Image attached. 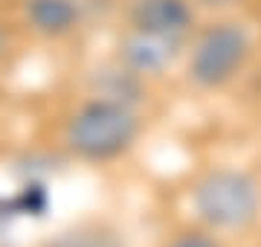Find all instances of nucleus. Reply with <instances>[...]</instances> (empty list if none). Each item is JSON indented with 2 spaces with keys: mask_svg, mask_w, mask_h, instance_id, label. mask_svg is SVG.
Here are the masks:
<instances>
[{
  "mask_svg": "<svg viewBox=\"0 0 261 247\" xmlns=\"http://www.w3.org/2000/svg\"><path fill=\"white\" fill-rule=\"evenodd\" d=\"M171 247H215L209 238H203V236H183V238H177Z\"/></svg>",
  "mask_w": 261,
  "mask_h": 247,
  "instance_id": "6e6552de",
  "label": "nucleus"
},
{
  "mask_svg": "<svg viewBox=\"0 0 261 247\" xmlns=\"http://www.w3.org/2000/svg\"><path fill=\"white\" fill-rule=\"evenodd\" d=\"M137 137V119L119 102H90L70 122L67 140L82 157L105 160L128 149Z\"/></svg>",
  "mask_w": 261,
  "mask_h": 247,
  "instance_id": "f257e3e1",
  "label": "nucleus"
},
{
  "mask_svg": "<svg viewBox=\"0 0 261 247\" xmlns=\"http://www.w3.org/2000/svg\"><path fill=\"white\" fill-rule=\"evenodd\" d=\"M209 3H221V0H209Z\"/></svg>",
  "mask_w": 261,
  "mask_h": 247,
  "instance_id": "1a4fd4ad",
  "label": "nucleus"
},
{
  "mask_svg": "<svg viewBox=\"0 0 261 247\" xmlns=\"http://www.w3.org/2000/svg\"><path fill=\"white\" fill-rule=\"evenodd\" d=\"M134 23L140 32L177 38L192 27V12L183 0H140L134 6Z\"/></svg>",
  "mask_w": 261,
  "mask_h": 247,
  "instance_id": "20e7f679",
  "label": "nucleus"
},
{
  "mask_svg": "<svg viewBox=\"0 0 261 247\" xmlns=\"http://www.w3.org/2000/svg\"><path fill=\"white\" fill-rule=\"evenodd\" d=\"M247 58V35L238 27H218L197 44L192 56V79L197 85H224Z\"/></svg>",
  "mask_w": 261,
  "mask_h": 247,
  "instance_id": "7ed1b4c3",
  "label": "nucleus"
},
{
  "mask_svg": "<svg viewBox=\"0 0 261 247\" xmlns=\"http://www.w3.org/2000/svg\"><path fill=\"white\" fill-rule=\"evenodd\" d=\"M197 212L215 227H244L258 212V192L247 175L215 171L195 192Z\"/></svg>",
  "mask_w": 261,
  "mask_h": 247,
  "instance_id": "f03ea898",
  "label": "nucleus"
},
{
  "mask_svg": "<svg viewBox=\"0 0 261 247\" xmlns=\"http://www.w3.org/2000/svg\"><path fill=\"white\" fill-rule=\"evenodd\" d=\"M47 247H122L119 238L99 227H75L56 236Z\"/></svg>",
  "mask_w": 261,
  "mask_h": 247,
  "instance_id": "0eeeda50",
  "label": "nucleus"
},
{
  "mask_svg": "<svg viewBox=\"0 0 261 247\" xmlns=\"http://www.w3.org/2000/svg\"><path fill=\"white\" fill-rule=\"evenodd\" d=\"M171 56H174V38H163L151 32H140L125 44V58L137 70H160L166 61H171Z\"/></svg>",
  "mask_w": 261,
  "mask_h": 247,
  "instance_id": "39448f33",
  "label": "nucleus"
},
{
  "mask_svg": "<svg viewBox=\"0 0 261 247\" xmlns=\"http://www.w3.org/2000/svg\"><path fill=\"white\" fill-rule=\"evenodd\" d=\"M27 15L41 32L58 35L75 23V6L73 0H29Z\"/></svg>",
  "mask_w": 261,
  "mask_h": 247,
  "instance_id": "423d86ee",
  "label": "nucleus"
}]
</instances>
